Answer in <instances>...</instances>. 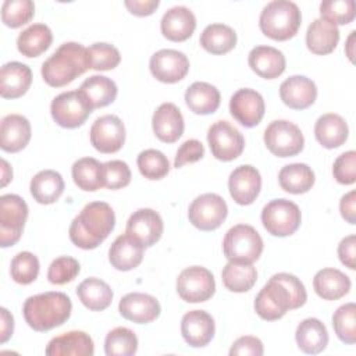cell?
Segmentation results:
<instances>
[{
    "label": "cell",
    "mask_w": 356,
    "mask_h": 356,
    "mask_svg": "<svg viewBox=\"0 0 356 356\" xmlns=\"http://www.w3.org/2000/svg\"><path fill=\"white\" fill-rule=\"evenodd\" d=\"M115 214L106 202H90L72 220L70 239L81 249H96L114 229Z\"/></svg>",
    "instance_id": "6da1fadb"
},
{
    "label": "cell",
    "mask_w": 356,
    "mask_h": 356,
    "mask_svg": "<svg viewBox=\"0 0 356 356\" xmlns=\"http://www.w3.org/2000/svg\"><path fill=\"white\" fill-rule=\"evenodd\" d=\"M72 303L64 292H44L29 296L22 313L26 324L38 331L44 332L63 325L71 316Z\"/></svg>",
    "instance_id": "7a4b0ae2"
},
{
    "label": "cell",
    "mask_w": 356,
    "mask_h": 356,
    "mask_svg": "<svg viewBox=\"0 0 356 356\" xmlns=\"http://www.w3.org/2000/svg\"><path fill=\"white\" fill-rule=\"evenodd\" d=\"M89 68L88 49L76 42H65L42 64L40 72L49 86L61 88Z\"/></svg>",
    "instance_id": "3957f363"
},
{
    "label": "cell",
    "mask_w": 356,
    "mask_h": 356,
    "mask_svg": "<svg viewBox=\"0 0 356 356\" xmlns=\"http://www.w3.org/2000/svg\"><path fill=\"white\" fill-rule=\"evenodd\" d=\"M302 24L299 7L289 0H273L267 3L259 18L260 31L273 40L293 38Z\"/></svg>",
    "instance_id": "277c9868"
},
{
    "label": "cell",
    "mask_w": 356,
    "mask_h": 356,
    "mask_svg": "<svg viewBox=\"0 0 356 356\" xmlns=\"http://www.w3.org/2000/svg\"><path fill=\"white\" fill-rule=\"evenodd\" d=\"M222 252L229 261L253 263L263 252V239L252 225L236 224L227 231Z\"/></svg>",
    "instance_id": "5b68a950"
},
{
    "label": "cell",
    "mask_w": 356,
    "mask_h": 356,
    "mask_svg": "<svg viewBox=\"0 0 356 356\" xmlns=\"http://www.w3.org/2000/svg\"><path fill=\"white\" fill-rule=\"evenodd\" d=\"M300 221V209L288 199H273L261 210L263 227L273 236L284 238L295 234Z\"/></svg>",
    "instance_id": "8992f818"
},
{
    "label": "cell",
    "mask_w": 356,
    "mask_h": 356,
    "mask_svg": "<svg viewBox=\"0 0 356 356\" xmlns=\"http://www.w3.org/2000/svg\"><path fill=\"white\" fill-rule=\"evenodd\" d=\"M264 145L277 157H292L299 154L305 146L300 128L286 120L271 121L264 129Z\"/></svg>",
    "instance_id": "52a82bcc"
},
{
    "label": "cell",
    "mask_w": 356,
    "mask_h": 356,
    "mask_svg": "<svg viewBox=\"0 0 356 356\" xmlns=\"http://www.w3.org/2000/svg\"><path fill=\"white\" fill-rule=\"evenodd\" d=\"M26 202L14 193L0 197V246L8 248L15 245L28 218Z\"/></svg>",
    "instance_id": "ba28073f"
},
{
    "label": "cell",
    "mask_w": 356,
    "mask_h": 356,
    "mask_svg": "<svg viewBox=\"0 0 356 356\" xmlns=\"http://www.w3.org/2000/svg\"><path fill=\"white\" fill-rule=\"evenodd\" d=\"M175 286L179 298L188 303L206 302L216 292V281L211 271L202 266H192L182 270Z\"/></svg>",
    "instance_id": "9c48e42d"
},
{
    "label": "cell",
    "mask_w": 356,
    "mask_h": 356,
    "mask_svg": "<svg viewBox=\"0 0 356 356\" xmlns=\"http://www.w3.org/2000/svg\"><path fill=\"white\" fill-rule=\"evenodd\" d=\"M93 110L79 90H68L57 95L50 104L54 122L63 128L74 129L85 124Z\"/></svg>",
    "instance_id": "30bf717a"
},
{
    "label": "cell",
    "mask_w": 356,
    "mask_h": 356,
    "mask_svg": "<svg viewBox=\"0 0 356 356\" xmlns=\"http://www.w3.org/2000/svg\"><path fill=\"white\" fill-rule=\"evenodd\" d=\"M207 142L211 154L220 161H232L238 159L245 149V138L241 131L222 120L210 125Z\"/></svg>",
    "instance_id": "8fae6325"
},
{
    "label": "cell",
    "mask_w": 356,
    "mask_h": 356,
    "mask_svg": "<svg viewBox=\"0 0 356 356\" xmlns=\"http://www.w3.org/2000/svg\"><path fill=\"white\" fill-rule=\"evenodd\" d=\"M228 206L217 193H203L189 206L188 218L200 231L217 229L227 218Z\"/></svg>",
    "instance_id": "7c38bea8"
},
{
    "label": "cell",
    "mask_w": 356,
    "mask_h": 356,
    "mask_svg": "<svg viewBox=\"0 0 356 356\" xmlns=\"http://www.w3.org/2000/svg\"><path fill=\"white\" fill-rule=\"evenodd\" d=\"M292 310V300L285 285L273 275L254 299V312L266 321H274Z\"/></svg>",
    "instance_id": "4fadbf2b"
},
{
    "label": "cell",
    "mask_w": 356,
    "mask_h": 356,
    "mask_svg": "<svg viewBox=\"0 0 356 356\" xmlns=\"http://www.w3.org/2000/svg\"><path fill=\"white\" fill-rule=\"evenodd\" d=\"M90 143L100 153H115L125 142V127L120 117L106 114L95 120L90 127Z\"/></svg>",
    "instance_id": "5bb4252c"
},
{
    "label": "cell",
    "mask_w": 356,
    "mask_h": 356,
    "mask_svg": "<svg viewBox=\"0 0 356 356\" xmlns=\"http://www.w3.org/2000/svg\"><path fill=\"white\" fill-rule=\"evenodd\" d=\"M152 75L163 83H175L184 79L189 71V60L185 53L174 49L156 51L149 61Z\"/></svg>",
    "instance_id": "9a60e30c"
},
{
    "label": "cell",
    "mask_w": 356,
    "mask_h": 356,
    "mask_svg": "<svg viewBox=\"0 0 356 356\" xmlns=\"http://www.w3.org/2000/svg\"><path fill=\"white\" fill-rule=\"evenodd\" d=\"M264 99L250 88L238 89L229 100L231 115L243 127H256L264 117Z\"/></svg>",
    "instance_id": "2e32d148"
},
{
    "label": "cell",
    "mask_w": 356,
    "mask_h": 356,
    "mask_svg": "<svg viewBox=\"0 0 356 356\" xmlns=\"http://www.w3.org/2000/svg\"><path fill=\"white\" fill-rule=\"evenodd\" d=\"M229 195L241 206L252 204L260 193L261 177L256 167L243 164L236 167L228 178Z\"/></svg>",
    "instance_id": "e0dca14e"
},
{
    "label": "cell",
    "mask_w": 356,
    "mask_h": 356,
    "mask_svg": "<svg viewBox=\"0 0 356 356\" xmlns=\"http://www.w3.org/2000/svg\"><path fill=\"white\" fill-rule=\"evenodd\" d=\"M118 312L129 321L136 324H149L160 316L161 307L154 296L142 292H131L121 298Z\"/></svg>",
    "instance_id": "ac0fdd59"
},
{
    "label": "cell",
    "mask_w": 356,
    "mask_h": 356,
    "mask_svg": "<svg viewBox=\"0 0 356 356\" xmlns=\"http://www.w3.org/2000/svg\"><path fill=\"white\" fill-rule=\"evenodd\" d=\"M216 324L213 317L204 310H191L182 316L181 334L184 341L192 348L206 346L214 337Z\"/></svg>",
    "instance_id": "d6986e66"
},
{
    "label": "cell",
    "mask_w": 356,
    "mask_h": 356,
    "mask_svg": "<svg viewBox=\"0 0 356 356\" xmlns=\"http://www.w3.org/2000/svg\"><path fill=\"white\" fill-rule=\"evenodd\" d=\"M163 229V220L153 209H139L134 211L127 221V234L139 239L146 248L160 241Z\"/></svg>",
    "instance_id": "ffe728a7"
},
{
    "label": "cell",
    "mask_w": 356,
    "mask_h": 356,
    "mask_svg": "<svg viewBox=\"0 0 356 356\" xmlns=\"http://www.w3.org/2000/svg\"><path fill=\"white\" fill-rule=\"evenodd\" d=\"M145 245L129 234L120 235L114 239L108 250V261L118 271L136 268L145 256Z\"/></svg>",
    "instance_id": "44dd1931"
},
{
    "label": "cell",
    "mask_w": 356,
    "mask_h": 356,
    "mask_svg": "<svg viewBox=\"0 0 356 356\" xmlns=\"http://www.w3.org/2000/svg\"><path fill=\"white\" fill-rule=\"evenodd\" d=\"M280 97L289 108L305 110L316 102L317 86L305 75H292L281 83Z\"/></svg>",
    "instance_id": "7402d4cb"
},
{
    "label": "cell",
    "mask_w": 356,
    "mask_h": 356,
    "mask_svg": "<svg viewBox=\"0 0 356 356\" xmlns=\"http://www.w3.org/2000/svg\"><path fill=\"white\" fill-rule=\"evenodd\" d=\"M196 28L195 14L185 6H175L167 10L160 21V29L164 38L171 42L188 40Z\"/></svg>",
    "instance_id": "603a6c76"
},
{
    "label": "cell",
    "mask_w": 356,
    "mask_h": 356,
    "mask_svg": "<svg viewBox=\"0 0 356 356\" xmlns=\"http://www.w3.org/2000/svg\"><path fill=\"white\" fill-rule=\"evenodd\" d=\"M154 135L164 143L177 142L184 134V117L174 103L160 104L152 118Z\"/></svg>",
    "instance_id": "cb8c5ba5"
},
{
    "label": "cell",
    "mask_w": 356,
    "mask_h": 356,
    "mask_svg": "<svg viewBox=\"0 0 356 356\" xmlns=\"http://www.w3.org/2000/svg\"><path fill=\"white\" fill-rule=\"evenodd\" d=\"M95 343L85 331H68L50 339L46 346L47 356H92Z\"/></svg>",
    "instance_id": "d4e9b609"
},
{
    "label": "cell",
    "mask_w": 356,
    "mask_h": 356,
    "mask_svg": "<svg viewBox=\"0 0 356 356\" xmlns=\"http://www.w3.org/2000/svg\"><path fill=\"white\" fill-rule=\"evenodd\" d=\"M32 83L31 68L19 61H10L0 71V95L3 99L24 96Z\"/></svg>",
    "instance_id": "484cf974"
},
{
    "label": "cell",
    "mask_w": 356,
    "mask_h": 356,
    "mask_svg": "<svg viewBox=\"0 0 356 356\" xmlns=\"http://www.w3.org/2000/svg\"><path fill=\"white\" fill-rule=\"evenodd\" d=\"M31 122L21 114H8L1 120L0 146L4 152L17 153L31 140Z\"/></svg>",
    "instance_id": "4316f807"
},
{
    "label": "cell",
    "mask_w": 356,
    "mask_h": 356,
    "mask_svg": "<svg viewBox=\"0 0 356 356\" xmlns=\"http://www.w3.org/2000/svg\"><path fill=\"white\" fill-rule=\"evenodd\" d=\"M248 64L253 72L264 79L278 78L285 71V56L273 46H256L248 56Z\"/></svg>",
    "instance_id": "83f0119b"
},
{
    "label": "cell",
    "mask_w": 356,
    "mask_h": 356,
    "mask_svg": "<svg viewBox=\"0 0 356 356\" xmlns=\"http://www.w3.org/2000/svg\"><path fill=\"white\" fill-rule=\"evenodd\" d=\"M338 42V26L321 17L314 19L306 31V46L313 54H330L335 50Z\"/></svg>",
    "instance_id": "f1b7e54d"
},
{
    "label": "cell",
    "mask_w": 356,
    "mask_h": 356,
    "mask_svg": "<svg viewBox=\"0 0 356 356\" xmlns=\"http://www.w3.org/2000/svg\"><path fill=\"white\" fill-rule=\"evenodd\" d=\"M350 278L338 268H323L313 278L314 292L324 300H338L350 291Z\"/></svg>",
    "instance_id": "f546056e"
},
{
    "label": "cell",
    "mask_w": 356,
    "mask_h": 356,
    "mask_svg": "<svg viewBox=\"0 0 356 356\" xmlns=\"http://www.w3.org/2000/svg\"><path fill=\"white\" fill-rule=\"evenodd\" d=\"M349 135L346 121L334 113L323 114L314 124V136L325 149H337L342 146Z\"/></svg>",
    "instance_id": "4dcf8cb0"
},
{
    "label": "cell",
    "mask_w": 356,
    "mask_h": 356,
    "mask_svg": "<svg viewBox=\"0 0 356 356\" xmlns=\"http://www.w3.org/2000/svg\"><path fill=\"white\" fill-rule=\"evenodd\" d=\"M295 339L298 348L307 355H317L328 345V332L325 325L314 317L305 318L296 327Z\"/></svg>",
    "instance_id": "1f68e13d"
},
{
    "label": "cell",
    "mask_w": 356,
    "mask_h": 356,
    "mask_svg": "<svg viewBox=\"0 0 356 356\" xmlns=\"http://www.w3.org/2000/svg\"><path fill=\"white\" fill-rule=\"evenodd\" d=\"M78 90L92 110L111 104L118 93L115 82L103 75H92L86 78Z\"/></svg>",
    "instance_id": "d6a6232c"
},
{
    "label": "cell",
    "mask_w": 356,
    "mask_h": 356,
    "mask_svg": "<svg viewBox=\"0 0 356 356\" xmlns=\"http://www.w3.org/2000/svg\"><path fill=\"white\" fill-rule=\"evenodd\" d=\"M220 90L207 82H193L185 92V103L191 111L200 115L213 114L220 106Z\"/></svg>",
    "instance_id": "836d02e7"
},
{
    "label": "cell",
    "mask_w": 356,
    "mask_h": 356,
    "mask_svg": "<svg viewBox=\"0 0 356 356\" xmlns=\"http://www.w3.org/2000/svg\"><path fill=\"white\" fill-rule=\"evenodd\" d=\"M76 295L81 303L92 312H102L107 309L114 296L110 285L96 277L83 280L76 288Z\"/></svg>",
    "instance_id": "e575fe53"
},
{
    "label": "cell",
    "mask_w": 356,
    "mask_h": 356,
    "mask_svg": "<svg viewBox=\"0 0 356 356\" xmlns=\"http://www.w3.org/2000/svg\"><path fill=\"white\" fill-rule=\"evenodd\" d=\"M31 195L40 204H51L64 192V179L60 172L54 170L39 171L31 179Z\"/></svg>",
    "instance_id": "d590c367"
},
{
    "label": "cell",
    "mask_w": 356,
    "mask_h": 356,
    "mask_svg": "<svg viewBox=\"0 0 356 356\" xmlns=\"http://www.w3.org/2000/svg\"><path fill=\"white\" fill-rule=\"evenodd\" d=\"M316 177L313 170L305 163L284 165L278 172V184L285 192L300 195L306 193L314 185Z\"/></svg>",
    "instance_id": "8d00e7d4"
},
{
    "label": "cell",
    "mask_w": 356,
    "mask_h": 356,
    "mask_svg": "<svg viewBox=\"0 0 356 356\" xmlns=\"http://www.w3.org/2000/svg\"><path fill=\"white\" fill-rule=\"evenodd\" d=\"M53 42L51 29L44 24H32L17 38V49L25 57H38Z\"/></svg>",
    "instance_id": "74e56055"
},
{
    "label": "cell",
    "mask_w": 356,
    "mask_h": 356,
    "mask_svg": "<svg viewBox=\"0 0 356 356\" xmlns=\"http://www.w3.org/2000/svg\"><path fill=\"white\" fill-rule=\"evenodd\" d=\"M236 32L225 24H210L200 33V46L211 54H225L236 44Z\"/></svg>",
    "instance_id": "f35d334b"
},
{
    "label": "cell",
    "mask_w": 356,
    "mask_h": 356,
    "mask_svg": "<svg viewBox=\"0 0 356 356\" xmlns=\"http://www.w3.org/2000/svg\"><path fill=\"white\" fill-rule=\"evenodd\" d=\"M224 286L236 293L248 292L256 284L257 270L253 263L228 261L221 273Z\"/></svg>",
    "instance_id": "ab89813d"
},
{
    "label": "cell",
    "mask_w": 356,
    "mask_h": 356,
    "mask_svg": "<svg viewBox=\"0 0 356 356\" xmlns=\"http://www.w3.org/2000/svg\"><path fill=\"white\" fill-rule=\"evenodd\" d=\"M72 179L75 185L86 192H95L104 186L103 163L93 157H82L72 164Z\"/></svg>",
    "instance_id": "60d3db41"
},
{
    "label": "cell",
    "mask_w": 356,
    "mask_h": 356,
    "mask_svg": "<svg viewBox=\"0 0 356 356\" xmlns=\"http://www.w3.org/2000/svg\"><path fill=\"white\" fill-rule=\"evenodd\" d=\"M138 350V338L127 327H115L106 335L104 353L107 356H132Z\"/></svg>",
    "instance_id": "b9f144b4"
},
{
    "label": "cell",
    "mask_w": 356,
    "mask_h": 356,
    "mask_svg": "<svg viewBox=\"0 0 356 356\" xmlns=\"http://www.w3.org/2000/svg\"><path fill=\"white\" fill-rule=\"evenodd\" d=\"M136 164H138L139 172L145 178L152 179V181L164 178L170 171L168 159L164 156V153H161L160 150H156V149L142 150L138 154Z\"/></svg>",
    "instance_id": "7bdbcfd3"
},
{
    "label": "cell",
    "mask_w": 356,
    "mask_h": 356,
    "mask_svg": "<svg viewBox=\"0 0 356 356\" xmlns=\"http://www.w3.org/2000/svg\"><path fill=\"white\" fill-rule=\"evenodd\" d=\"M332 327L343 343L353 345L356 342V305L353 302L345 303L334 312Z\"/></svg>",
    "instance_id": "ee69618b"
},
{
    "label": "cell",
    "mask_w": 356,
    "mask_h": 356,
    "mask_svg": "<svg viewBox=\"0 0 356 356\" xmlns=\"http://www.w3.org/2000/svg\"><path fill=\"white\" fill-rule=\"evenodd\" d=\"M39 259L31 252L17 253L10 264L11 278L21 285L32 284L39 274Z\"/></svg>",
    "instance_id": "f6af8a7d"
},
{
    "label": "cell",
    "mask_w": 356,
    "mask_h": 356,
    "mask_svg": "<svg viewBox=\"0 0 356 356\" xmlns=\"http://www.w3.org/2000/svg\"><path fill=\"white\" fill-rule=\"evenodd\" d=\"M35 14L31 0H6L1 6V21L8 28H19L28 24Z\"/></svg>",
    "instance_id": "bcb514c9"
},
{
    "label": "cell",
    "mask_w": 356,
    "mask_h": 356,
    "mask_svg": "<svg viewBox=\"0 0 356 356\" xmlns=\"http://www.w3.org/2000/svg\"><path fill=\"white\" fill-rule=\"evenodd\" d=\"M88 57L92 70L108 71L115 68L121 61L118 49L110 43L99 42L88 47Z\"/></svg>",
    "instance_id": "7dc6e473"
},
{
    "label": "cell",
    "mask_w": 356,
    "mask_h": 356,
    "mask_svg": "<svg viewBox=\"0 0 356 356\" xmlns=\"http://www.w3.org/2000/svg\"><path fill=\"white\" fill-rule=\"evenodd\" d=\"M320 15L334 25H346L355 19L356 4L353 0H325L320 4Z\"/></svg>",
    "instance_id": "c3c4849f"
},
{
    "label": "cell",
    "mask_w": 356,
    "mask_h": 356,
    "mask_svg": "<svg viewBox=\"0 0 356 356\" xmlns=\"http://www.w3.org/2000/svg\"><path fill=\"white\" fill-rule=\"evenodd\" d=\"M81 271V266L76 259L71 256H60L54 259L47 270V280L54 285H64L71 282Z\"/></svg>",
    "instance_id": "681fc988"
},
{
    "label": "cell",
    "mask_w": 356,
    "mask_h": 356,
    "mask_svg": "<svg viewBox=\"0 0 356 356\" xmlns=\"http://www.w3.org/2000/svg\"><path fill=\"white\" fill-rule=\"evenodd\" d=\"M103 181L107 189L115 191L125 188L131 182V170L122 160H110L103 163Z\"/></svg>",
    "instance_id": "f907efd6"
},
{
    "label": "cell",
    "mask_w": 356,
    "mask_h": 356,
    "mask_svg": "<svg viewBox=\"0 0 356 356\" xmlns=\"http://www.w3.org/2000/svg\"><path fill=\"white\" fill-rule=\"evenodd\" d=\"M332 175L342 185H352L356 181V152L348 150L339 154L332 165Z\"/></svg>",
    "instance_id": "816d5d0a"
},
{
    "label": "cell",
    "mask_w": 356,
    "mask_h": 356,
    "mask_svg": "<svg viewBox=\"0 0 356 356\" xmlns=\"http://www.w3.org/2000/svg\"><path fill=\"white\" fill-rule=\"evenodd\" d=\"M203 156H204V146L202 145V142L197 139H188L178 147L175 160H174V167L181 168L185 164L196 163L202 160Z\"/></svg>",
    "instance_id": "f5cc1de1"
},
{
    "label": "cell",
    "mask_w": 356,
    "mask_h": 356,
    "mask_svg": "<svg viewBox=\"0 0 356 356\" xmlns=\"http://www.w3.org/2000/svg\"><path fill=\"white\" fill-rule=\"evenodd\" d=\"M274 275L285 285L292 300V310L302 307L307 300V293L302 281L289 273H278Z\"/></svg>",
    "instance_id": "db71d44e"
},
{
    "label": "cell",
    "mask_w": 356,
    "mask_h": 356,
    "mask_svg": "<svg viewBox=\"0 0 356 356\" xmlns=\"http://www.w3.org/2000/svg\"><path fill=\"white\" fill-rule=\"evenodd\" d=\"M263 353H264L263 342L257 337H252V335H245L238 338L229 349L231 356H242V355L261 356Z\"/></svg>",
    "instance_id": "11a10c76"
},
{
    "label": "cell",
    "mask_w": 356,
    "mask_h": 356,
    "mask_svg": "<svg viewBox=\"0 0 356 356\" xmlns=\"http://www.w3.org/2000/svg\"><path fill=\"white\" fill-rule=\"evenodd\" d=\"M338 257L343 266L350 270L356 268V236L348 235L338 245Z\"/></svg>",
    "instance_id": "9f6ffc18"
},
{
    "label": "cell",
    "mask_w": 356,
    "mask_h": 356,
    "mask_svg": "<svg viewBox=\"0 0 356 356\" xmlns=\"http://www.w3.org/2000/svg\"><path fill=\"white\" fill-rule=\"evenodd\" d=\"M128 11L136 17H147L156 11L160 6L159 0H125L124 1Z\"/></svg>",
    "instance_id": "6f0895ef"
},
{
    "label": "cell",
    "mask_w": 356,
    "mask_h": 356,
    "mask_svg": "<svg viewBox=\"0 0 356 356\" xmlns=\"http://www.w3.org/2000/svg\"><path fill=\"white\" fill-rule=\"evenodd\" d=\"M339 211L342 218L346 222L352 225L356 224V192L355 191H350L341 197Z\"/></svg>",
    "instance_id": "680465c9"
},
{
    "label": "cell",
    "mask_w": 356,
    "mask_h": 356,
    "mask_svg": "<svg viewBox=\"0 0 356 356\" xmlns=\"http://www.w3.org/2000/svg\"><path fill=\"white\" fill-rule=\"evenodd\" d=\"M1 314V328H0V343H6L14 331V318L6 307L0 309Z\"/></svg>",
    "instance_id": "91938a15"
},
{
    "label": "cell",
    "mask_w": 356,
    "mask_h": 356,
    "mask_svg": "<svg viewBox=\"0 0 356 356\" xmlns=\"http://www.w3.org/2000/svg\"><path fill=\"white\" fill-rule=\"evenodd\" d=\"M13 179V170L10 164L1 159V186H6Z\"/></svg>",
    "instance_id": "94428289"
},
{
    "label": "cell",
    "mask_w": 356,
    "mask_h": 356,
    "mask_svg": "<svg viewBox=\"0 0 356 356\" xmlns=\"http://www.w3.org/2000/svg\"><path fill=\"white\" fill-rule=\"evenodd\" d=\"M355 36H356V31H352L346 39V44H345V53L348 56V58L350 61H353V56H355Z\"/></svg>",
    "instance_id": "6125c7cd"
}]
</instances>
